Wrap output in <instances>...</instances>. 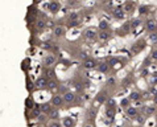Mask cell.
<instances>
[{"instance_id": "5b68a950", "label": "cell", "mask_w": 157, "mask_h": 127, "mask_svg": "<svg viewBox=\"0 0 157 127\" xmlns=\"http://www.w3.org/2000/svg\"><path fill=\"white\" fill-rule=\"evenodd\" d=\"M59 8H61V4L58 2H56V0H53V2H50L48 4V11L52 12V14H57L59 11Z\"/></svg>"}, {"instance_id": "52a82bcc", "label": "cell", "mask_w": 157, "mask_h": 127, "mask_svg": "<svg viewBox=\"0 0 157 127\" xmlns=\"http://www.w3.org/2000/svg\"><path fill=\"white\" fill-rule=\"evenodd\" d=\"M145 28L149 30V32H156L157 30V21L155 19H149V20H147V24H145Z\"/></svg>"}, {"instance_id": "7a4b0ae2", "label": "cell", "mask_w": 157, "mask_h": 127, "mask_svg": "<svg viewBox=\"0 0 157 127\" xmlns=\"http://www.w3.org/2000/svg\"><path fill=\"white\" fill-rule=\"evenodd\" d=\"M50 103L53 105V107H56V109H61V107H62V105L65 103L63 95H62V94H54L53 97H52Z\"/></svg>"}, {"instance_id": "ba28073f", "label": "cell", "mask_w": 157, "mask_h": 127, "mask_svg": "<svg viewBox=\"0 0 157 127\" xmlns=\"http://www.w3.org/2000/svg\"><path fill=\"white\" fill-rule=\"evenodd\" d=\"M112 15H114V17L117 20H123L124 16H125V11L123 10V8L117 7V8H115V11H112Z\"/></svg>"}, {"instance_id": "e575fe53", "label": "cell", "mask_w": 157, "mask_h": 127, "mask_svg": "<svg viewBox=\"0 0 157 127\" xmlns=\"http://www.w3.org/2000/svg\"><path fill=\"white\" fill-rule=\"evenodd\" d=\"M79 24H81V21H79V20H69V23H67V25H69V28L77 27V25H79Z\"/></svg>"}, {"instance_id": "5bb4252c", "label": "cell", "mask_w": 157, "mask_h": 127, "mask_svg": "<svg viewBox=\"0 0 157 127\" xmlns=\"http://www.w3.org/2000/svg\"><path fill=\"white\" fill-rule=\"evenodd\" d=\"M62 126L63 127H74L75 126V121H74L71 117H65L62 121Z\"/></svg>"}, {"instance_id": "e0dca14e", "label": "cell", "mask_w": 157, "mask_h": 127, "mask_svg": "<svg viewBox=\"0 0 157 127\" xmlns=\"http://www.w3.org/2000/svg\"><path fill=\"white\" fill-rule=\"evenodd\" d=\"M48 115H49L50 119L57 121L58 118H59V110H58V109H56V107H53V109H52V111H50L49 114H48Z\"/></svg>"}, {"instance_id": "484cf974", "label": "cell", "mask_w": 157, "mask_h": 127, "mask_svg": "<svg viewBox=\"0 0 157 127\" xmlns=\"http://www.w3.org/2000/svg\"><path fill=\"white\" fill-rule=\"evenodd\" d=\"M45 77L49 78V81H50V80H54V78H56V72L53 70V69H46Z\"/></svg>"}, {"instance_id": "9c48e42d", "label": "cell", "mask_w": 157, "mask_h": 127, "mask_svg": "<svg viewBox=\"0 0 157 127\" xmlns=\"http://www.w3.org/2000/svg\"><path fill=\"white\" fill-rule=\"evenodd\" d=\"M98 65L99 64L94 58H89V60H86L85 62H83V68L85 69H97Z\"/></svg>"}, {"instance_id": "f6af8a7d", "label": "cell", "mask_w": 157, "mask_h": 127, "mask_svg": "<svg viewBox=\"0 0 157 127\" xmlns=\"http://www.w3.org/2000/svg\"><path fill=\"white\" fill-rule=\"evenodd\" d=\"M27 89H28L29 91H32V84H30V82H29V84L27 85Z\"/></svg>"}, {"instance_id": "f35d334b", "label": "cell", "mask_w": 157, "mask_h": 127, "mask_svg": "<svg viewBox=\"0 0 157 127\" xmlns=\"http://www.w3.org/2000/svg\"><path fill=\"white\" fill-rule=\"evenodd\" d=\"M149 94L152 95V97H156L157 95V87H155V86H152V87H149Z\"/></svg>"}, {"instance_id": "d6986e66", "label": "cell", "mask_w": 157, "mask_h": 127, "mask_svg": "<svg viewBox=\"0 0 157 127\" xmlns=\"http://www.w3.org/2000/svg\"><path fill=\"white\" fill-rule=\"evenodd\" d=\"M115 114H116L115 107H107V109H106V117L108 118V119H114V118H115Z\"/></svg>"}, {"instance_id": "44dd1931", "label": "cell", "mask_w": 157, "mask_h": 127, "mask_svg": "<svg viewBox=\"0 0 157 127\" xmlns=\"http://www.w3.org/2000/svg\"><path fill=\"white\" fill-rule=\"evenodd\" d=\"M129 29H131V23L128 21V23H125L123 27L119 29V34H123V36H124V34H127L129 32Z\"/></svg>"}, {"instance_id": "7c38bea8", "label": "cell", "mask_w": 157, "mask_h": 127, "mask_svg": "<svg viewBox=\"0 0 157 127\" xmlns=\"http://www.w3.org/2000/svg\"><path fill=\"white\" fill-rule=\"evenodd\" d=\"M40 107H41L42 114H46V115H48V114L52 111V109H53V105H52L50 102H44V103L40 105Z\"/></svg>"}, {"instance_id": "7bdbcfd3", "label": "cell", "mask_w": 157, "mask_h": 127, "mask_svg": "<svg viewBox=\"0 0 157 127\" xmlns=\"http://www.w3.org/2000/svg\"><path fill=\"white\" fill-rule=\"evenodd\" d=\"M129 84H131V78H125V80L123 81V85L127 87V86H129Z\"/></svg>"}, {"instance_id": "83f0119b", "label": "cell", "mask_w": 157, "mask_h": 127, "mask_svg": "<svg viewBox=\"0 0 157 127\" xmlns=\"http://www.w3.org/2000/svg\"><path fill=\"white\" fill-rule=\"evenodd\" d=\"M120 106L124 107V109H128L131 106V99L129 98H123L120 101Z\"/></svg>"}, {"instance_id": "7402d4cb", "label": "cell", "mask_w": 157, "mask_h": 127, "mask_svg": "<svg viewBox=\"0 0 157 127\" xmlns=\"http://www.w3.org/2000/svg\"><path fill=\"white\" fill-rule=\"evenodd\" d=\"M144 113H145V115H152V114H155L157 107L156 106H144Z\"/></svg>"}, {"instance_id": "4dcf8cb0", "label": "cell", "mask_w": 157, "mask_h": 127, "mask_svg": "<svg viewBox=\"0 0 157 127\" xmlns=\"http://www.w3.org/2000/svg\"><path fill=\"white\" fill-rule=\"evenodd\" d=\"M148 10H149V7H147V6H141L140 8H139V15H140V16L147 15V14H148Z\"/></svg>"}, {"instance_id": "3957f363", "label": "cell", "mask_w": 157, "mask_h": 127, "mask_svg": "<svg viewBox=\"0 0 157 127\" xmlns=\"http://www.w3.org/2000/svg\"><path fill=\"white\" fill-rule=\"evenodd\" d=\"M56 56L54 54H46L45 57H44V60H42V64L45 65L46 68H50V66H53L54 62H56Z\"/></svg>"}, {"instance_id": "d4e9b609", "label": "cell", "mask_w": 157, "mask_h": 127, "mask_svg": "<svg viewBox=\"0 0 157 127\" xmlns=\"http://www.w3.org/2000/svg\"><path fill=\"white\" fill-rule=\"evenodd\" d=\"M25 107L28 109V110H33L34 107H36V105H34V102H33V99L32 98H27L25 99Z\"/></svg>"}, {"instance_id": "ac0fdd59", "label": "cell", "mask_w": 157, "mask_h": 127, "mask_svg": "<svg viewBox=\"0 0 157 127\" xmlns=\"http://www.w3.org/2000/svg\"><path fill=\"white\" fill-rule=\"evenodd\" d=\"M97 36H98V34H97V32H95L94 29H87L85 32V37L89 38V40H94Z\"/></svg>"}, {"instance_id": "f1b7e54d", "label": "cell", "mask_w": 157, "mask_h": 127, "mask_svg": "<svg viewBox=\"0 0 157 127\" xmlns=\"http://www.w3.org/2000/svg\"><path fill=\"white\" fill-rule=\"evenodd\" d=\"M129 23H131V28L135 29V28H137V27H140L141 25V20L140 19H135V20H131Z\"/></svg>"}, {"instance_id": "836d02e7", "label": "cell", "mask_w": 157, "mask_h": 127, "mask_svg": "<svg viewBox=\"0 0 157 127\" xmlns=\"http://www.w3.org/2000/svg\"><path fill=\"white\" fill-rule=\"evenodd\" d=\"M57 87H58V84L54 80L49 81V87H48V89H49V90H54V89H57Z\"/></svg>"}, {"instance_id": "bcb514c9", "label": "cell", "mask_w": 157, "mask_h": 127, "mask_svg": "<svg viewBox=\"0 0 157 127\" xmlns=\"http://www.w3.org/2000/svg\"><path fill=\"white\" fill-rule=\"evenodd\" d=\"M153 103H155V106H157V95L153 97Z\"/></svg>"}, {"instance_id": "30bf717a", "label": "cell", "mask_w": 157, "mask_h": 127, "mask_svg": "<svg viewBox=\"0 0 157 127\" xmlns=\"http://www.w3.org/2000/svg\"><path fill=\"white\" fill-rule=\"evenodd\" d=\"M63 99H65V103H73V102H75L77 95L73 91H67V93L63 94Z\"/></svg>"}, {"instance_id": "2e32d148", "label": "cell", "mask_w": 157, "mask_h": 127, "mask_svg": "<svg viewBox=\"0 0 157 127\" xmlns=\"http://www.w3.org/2000/svg\"><path fill=\"white\" fill-rule=\"evenodd\" d=\"M66 34V30L63 27H56L54 28V36L56 37H63Z\"/></svg>"}, {"instance_id": "d590c367", "label": "cell", "mask_w": 157, "mask_h": 127, "mask_svg": "<svg viewBox=\"0 0 157 127\" xmlns=\"http://www.w3.org/2000/svg\"><path fill=\"white\" fill-rule=\"evenodd\" d=\"M106 103H107V107H116V102L114 98H108Z\"/></svg>"}, {"instance_id": "ab89813d", "label": "cell", "mask_w": 157, "mask_h": 127, "mask_svg": "<svg viewBox=\"0 0 157 127\" xmlns=\"http://www.w3.org/2000/svg\"><path fill=\"white\" fill-rule=\"evenodd\" d=\"M48 127H62V125H61L58 121H53V122H50Z\"/></svg>"}, {"instance_id": "277c9868", "label": "cell", "mask_w": 157, "mask_h": 127, "mask_svg": "<svg viewBox=\"0 0 157 127\" xmlns=\"http://www.w3.org/2000/svg\"><path fill=\"white\" fill-rule=\"evenodd\" d=\"M107 99H108V95H107V91H99V93L95 95V101H97L98 103H106L107 102Z\"/></svg>"}, {"instance_id": "7dc6e473", "label": "cell", "mask_w": 157, "mask_h": 127, "mask_svg": "<svg viewBox=\"0 0 157 127\" xmlns=\"http://www.w3.org/2000/svg\"><path fill=\"white\" fill-rule=\"evenodd\" d=\"M100 2H106V0H100Z\"/></svg>"}, {"instance_id": "4fadbf2b", "label": "cell", "mask_w": 157, "mask_h": 127, "mask_svg": "<svg viewBox=\"0 0 157 127\" xmlns=\"http://www.w3.org/2000/svg\"><path fill=\"white\" fill-rule=\"evenodd\" d=\"M98 70L102 73V74H104V73H108L110 72V69H111V66L108 65V62H100L99 65H98Z\"/></svg>"}, {"instance_id": "9a60e30c", "label": "cell", "mask_w": 157, "mask_h": 127, "mask_svg": "<svg viewBox=\"0 0 157 127\" xmlns=\"http://www.w3.org/2000/svg\"><path fill=\"white\" fill-rule=\"evenodd\" d=\"M131 101H133V102H139L141 98H143V95L139 93V91H131V94H129V97H128Z\"/></svg>"}, {"instance_id": "60d3db41", "label": "cell", "mask_w": 157, "mask_h": 127, "mask_svg": "<svg viewBox=\"0 0 157 127\" xmlns=\"http://www.w3.org/2000/svg\"><path fill=\"white\" fill-rule=\"evenodd\" d=\"M152 85H157V73L152 74V81H151Z\"/></svg>"}, {"instance_id": "d6a6232c", "label": "cell", "mask_w": 157, "mask_h": 127, "mask_svg": "<svg viewBox=\"0 0 157 127\" xmlns=\"http://www.w3.org/2000/svg\"><path fill=\"white\" fill-rule=\"evenodd\" d=\"M149 40H151L152 44H157V32L149 33Z\"/></svg>"}, {"instance_id": "ee69618b", "label": "cell", "mask_w": 157, "mask_h": 127, "mask_svg": "<svg viewBox=\"0 0 157 127\" xmlns=\"http://www.w3.org/2000/svg\"><path fill=\"white\" fill-rule=\"evenodd\" d=\"M141 74H143V77H145V76H148V69L145 68V69H144V70L141 72Z\"/></svg>"}, {"instance_id": "8992f818", "label": "cell", "mask_w": 157, "mask_h": 127, "mask_svg": "<svg viewBox=\"0 0 157 127\" xmlns=\"http://www.w3.org/2000/svg\"><path fill=\"white\" fill-rule=\"evenodd\" d=\"M145 48V40H140L135 44V46H132V54H137L140 50H143Z\"/></svg>"}, {"instance_id": "1f68e13d", "label": "cell", "mask_w": 157, "mask_h": 127, "mask_svg": "<svg viewBox=\"0 0 157 127\" xmlns=\"http://www.w3.org/2000/svg\"><path fill=\"white\" fill-rule=\"evenodd\" d=\"M107 62H108V65H110L111 68H114L115 65H116L117 62H119V58H117V57H112V58H110V60L107 61Z\"/></svg>"}, {"instance_id": "6da1fadb", "label": "cell", "mask_w": 157, "mask_h": 127, "mask_svg": "<svg viewBox=\"0 0 157 127\" xmlns=\"http://www.w3.org/2000/svg\"><path fill=\"white\" fill-rule=\"evenodd\" d=\"M34 86H36V89H38V90L48 89V87H49V81H48V78L45 76H41V77H38L36 80Z\"/></svg>"}, {"instance_id": "b9f144b4", "label": "cell", "mask_w": 157, "mask_h": 127, "mask_svg": "<svg viewBox=\"0 0 157 127\" xmlns=\"http://www.w3.org/2000/svg\"><path fill=\"white\" fill-rule=\"evenodd\" d=\"M151 58L157 61V49H153V50L151 52Z\"/></svg>"}, {"instance_id": "8fae6325", "label": "cell", "mask_w": 157, "mask_h": 127, "mask_svg": "<svg viewBox=\"0 0 157 127\" xmlns=\"http://www.w3.org/2000/svg\"><path fill=\"white\" fill-rule=\"evenodd\" d=\"M125 114H127V117L136 119V117L139 115V110H137V107H135V106H129L128 109H125Z\"/></svg>"}, {"instance_id": "74e56055", "label": "cell", "mask_w": 157, "mask_h": 127, "mask_svg": "<svg viewBox=\"0 0 157 127\" xmlns=\"http://www.w3.org/2000/svg\"><path fill=\"white\" fill-rule=\"evenodd\" d=\"M78 56H79V58H82L83 61H86V60H89V58H90L89 54H87L86 52H79V54H78Z\"/></svg>"}, {"instance_id": "cb8c5ba5", "label": "cell", "mask_w": 157, "mask_h": 127, "mask_svg": "<svg viewBox=\"0 0 157 127\" xmlns=\"http://www.w3.org/2000/svg\"><path fill=\"white\" fill-rule=\"evenodd\" d=\"M123 10L127 12V14H131V12H133V10H135V3H133V2H128V3L124 6Z\"/></svg>"}, {"instance_id": "603a6c76", "label": "cell", "mask_w": 157, "mask_h": 127, "mask_svg": "<svg viewBox=\"0 0 157 127\" xmlns=\"http://www.w3.org/2000/svg\"><path fill=\"white\" fill-rule=\"evenodd\" d=\"M41 114H42V111H41L40 105H36V107L32 110V117L33 118H38V117H41Z\"/></svg>"}, {"instance_id": "f546056e", "label": "cell", "mask_w": 157, "mask_h": 127, "mask_svg": "<svg viewBox=\"0 0 157 127\" xmlns=\"http://www.w3.org/2000/svg\"><path fill=\"white\" fill-rule=\"evenodd\" d=\"M106 85L110 86V87H111V86H115V85H116V78H115V77H108L107 81H106Z\"/></svg>"}, {"instance_id": "ffe728a7", "label": "cell", "mask_w": 157, "mask_h": 127, "mask_svg": "<svg viewBox=\"0 0 157 127\" xmlns=\"http://www.w3.org/2000/svg\"><path fill=\"white\" fill-rule=\"evenodd\" d=\"M98 36H99V38H100V40H102V41H107V40H110L111 33H108L107 30H100Z\"/></svg>"}, {"instance_id": "8d00e7d4", "label": "cell", "mask_w": 157, "mask_h": 127, "mask_svg": "<svg viewBox=\"0 0 157 127\" xmlns=\"http://www.w3.org/2000/svg\"><path fill=\"white\" fill-rule=\"evenodd\" d=\"M37 28L40 29V30L45 29V28H46V23H45L44 20H38V21H37Z\"/></svg>"}, {"instance_id": "4316f807", "label": "cell", "mask_w": 157, "mask_h": 127, "mask_svg": "<svg viewBox=\"0 0 157 127\" xmlns=\"http://www.w3.org/2000/svg\"><path fill=\"white\" fill-rule=\"evenodd\" d=\"M98 27H99L100 30H107L108 28H110V25H108V23L106 20H100L99 24H98Z\"/></svg>"}]
</instances>
